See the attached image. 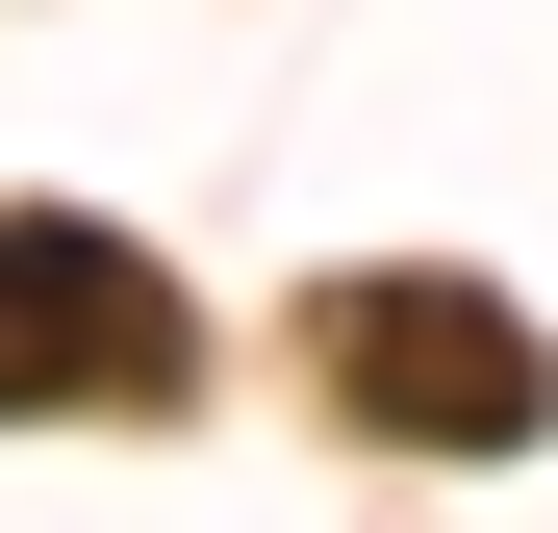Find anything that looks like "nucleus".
<instances>
[{"mask_svg": "<svg viewBox=\"0 0 558 533\" xmlns=\"http://www.w3.org/2000/svg\"><path fill=\"white\" fill-rule=\"evenodd\" d=\"M178 381V280L76 204H0V407H128Z\"/></svg>", "mask_w": 558, "mask_h": 533, "instance_id": "2", "label": "nucleus"}, {"mask_svg": "<svg viewBox=\"0 0 558 533\" xmlns=\"http://www.w3.org/2000/svg\"><path fill=\"white\" fill-rule=\"evenodd\" d=\"M330 407L381 432V458H533L558 432V330L508 305V280H330Z\"/></svg>", "mask_w": 558, "mask_h": 533, "instance_id": "1", "label": "nucleus"}]
</instances>
